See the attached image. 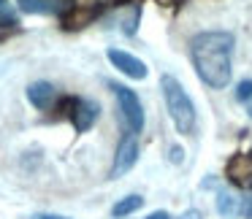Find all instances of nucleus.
Instances as JSON below:
<instances>
[{"label":"nucleus","mask_w":252,"mask_h":219,"mask_svg":"<svg viewBox=\"0 0 252 219\" xmlns=\"http://www.w3.org/2000/svg\"><path fill=\"white\" fill-rule=\"evenodd\" d=\"M228 179L241 187H252V154H236L228 163Z\"/></svg>","instance_id":"nucleus-7"},{"label":"nucleus","mask_w":252,"mask_h":219,"mask_svg":"<svg viewBox=\"0 0 252 219\" xmlns=\"http://www.w3.org/2000/svg\"><path fill=\"white\" fill-rule=\"evenodd\" d=\"M111 89H114V95H117V103H120L125 125L130 127V133H138L144 127V109H141L138 95L127 87H120V84H111Z\"/></svg>","instance_id":"nucleus-3"},{"label":"nucleus","mask_w":252,"mask_h":219,"mask_svg":"<svg viewBox=\"0 0 252 219\" xmlns=\"http://www.w3.org/2000/svg\"><path fill=\"white\" fill-rule=\"evenodd\" d=\"M158 3H163V6H176V3H182V0H158Z\"/></svg>","instance_id":"nucleus-21"},{"label":"nucleus","mask_w":252,"mask_h":219,"mask_svg":"<svg viewBox=\"0 0 252 219\" xmlns=\"http://www.w3.org/2000/svg\"><path fill=\"white\" fill-rule=\"evenodd\" d=\"M76 8V0H52V11H57L63 19Z\"/></svg>","instance_id":"nucleus-16"},{"label":"nucleus","mask_w":252,"mask_h":219,"mask_svg":"<svg viewBox=\"0 0 252 219\" xmlns=\"http://www.w3.org/2000/svg\"><path fill=\"white\" fill-rule=\"evenodd\" d=\"M28 98H30V103H33L35 109H49V106L55 103L57 92H55V87H52L49 82H35V84H30Z\"/></svg>","instance_id":"nucleus-8"},{"label":"nucleus","mask_w":252,"mask_h":219,"mask_svg":"<svg viewBox=\"0 0 252 219\" xmlns=\"http://www.w3.org/2000/svg\"><path fill=\"white\" fill-rule=\"evenodd\" d=\"M35 219H65V217H55V214H41V217H35Z\"/></svg>","instance_id":"nucleus-20"},{"label":"nucleus","mask_w":252,"mask_h":219,"mask_svg":"<svg viewBox=\"0 0 252 219\" xmlns=\"http://www.w3.org/2000/svg\"><path fill=\"white\" fill-rule=\"evenodd\" d=\"M98 114H100V109L93 100H73L71 103V119H73V127L79 133L90 130L95 125V119H98Z\"/></svg>","instance_id":"nucleus-5"},{"label":"nucleus","mask_w":252,"mask_h":219,"mask_svg":"<svg viewBox=\"0 0 252 219\" xmlns=\"http://www.w3.org/2000/svg\"><path fill=\"white\" fill-rule=\"evenodd\" d=\"M239 214L244 219H252V192L247 197H241V206H239Z\"/></svg>","instance_id":"nucleus-17"},{"label":"nucleus","mask_w":252,"mask_h":219,"mask_svg":"<svg viewBox=\"0 0 252 219\" xmlns=\"http://www.w3.org/2000/svg\"><path fill=\"white\" fill-rule=\"evenodd\" d=\"M190 55L198 76L214 89L228 87L233 73V35L225 30L201 33L190 41Z\"/></svg>","instance_id":"nucleus-1"},{"label":"nucleus","mask_w":252,"mask_h":219,"mask_svg":"<svg viewBox=\"0 0 252 219\" xmlns=\"http://www.w3.org/2000/svg\"><path fill=\"white\" fill-rule=\"evenodd\" d=\"M136 25H138V6H130L127 14L122 17V30H125L127 35H133L136 33Z\"/></svg>","instance_id":"nucleus-15"},{"label":"nucleus","mask_w":252,"mask_h":219,"mask_svg":"<svg viewBox=\"0 0 252 219\" xmlns=\"http://www.w3.org/2000/svg\"><path fill=\"white\" fill-rule=\"evenodd\" d=\"M136 160H138V143L130 133V136H125L120 141V146H117V157H114V165H111V179L127 173V170L136 165Z\"/></svg>","instance_id":"nucleus-4"},{"label":"nucleus","mask_w":252,"mask_h":219,"mask_svg":"<svg viewBox=\"0 0 252 219\" xmlns=\"http://www.w3.org/2000/svg\"><path fill=\"white\" fill-rule=\"evenodd\" d=\"M17 3L28 14H49L52 11V0H17Z\"/></svg>","instance_id":"nucleus-12"},{"label":"nucleus","mask_w":252,"mask_h":219,"mask_svg":"<svg viewBox=\"0 0 252 219\" xmlns=\"http://www.w3.org/2000/svg\"><path fill=\"white\" fill-rule=\"evenodd\" d=\"M236 98H239V103H244L247 114L252 116V82H241L236 87Z\"/></svg>","instance_id":"nucleus-14"},{"label":"nucleus","mask_w":252,"mask_h":219,"mask_svg":"<svg viewBox=\"0 0 252 219\" xmlns=\"http://www.w3.org/2000/svg\"><path fill=\"white\" fill-rule=\"evenodd\" d=\"M17 25V11L8 0H0V27H14Z\"/></svg>","instance_id":"nucleus-13"},{"label":"nucleus","mask_w":252,"mask_h":219,"mask_svg":"<svg viewBox=\"0 0 252 219\" xmlns=\"http://www.w3.org/2000/svg\"><path fill=\"white\" fill-rule=\"evenodd\" d=\"M182 219H201V214H198V211H187Z\"/></svg>","instance_id":"nucleus-19"},{"label":"nucleus","mask_w":252,"mask_h":219,"mask_svg":"<svg viewBox=\"0 0 252 219\" xmlns=\"http://www.w3.org/2000/svg\"><path fill=\"white\" fill-rule=\"evenodd\" d=\"M239 197L233 195V192H220V197H217V208H220V214L222 217H230V214H236L239 211Z\"/></svg>","instance_id":"nucleus-11"},{"label":"nucleus","mask_w":252,"mask_h":219,"mask_svg":"<svg viewBox=\"0 0 252 219\" xmlns=\"http://www.w3.org/2000/svg\"><path fill=\"white\" fill-rule=\"evenodd\" d=\"M160 87H163L165 95V106H168V114L174 119L176 130L179 133H192L195 130V109H192V100L187 98V92L182 89V84L176 82L174 76H163L160 79Z\"/></svg>","instance_id":"nucleus-2"},{"label":"nucleus","mask_w":252,"mask_h":219,"mask_svg":"<svg viewBox=\"0 0 252 219\" xmlns=\"http://www.w3.org/2000/svg\"><path fill=\"white\" fill-rule=\"evenodd\" d=\"M117 3H127V0H117Z\"/></svg>","instance_id":"nucleus-22"},{"label":"nucleus","mask_w":252,"mask_h":219,"mask_svg":"<svg viewBox=\"0 0 252 219\" xmlns=\"http://www.w3.org/2000/svg\"><path fill=\"white\" fill-rule=\"evenodd\" d=\"M141 203H144V197H138V195H127L125 200H120L114 208H111V214H114V217H127V214L138 211V208H141Z\"/></svg>","instance_id":"nucleus-10"},{"label":"nucleus","mask_w":252,"mask_h":219,"mask_svg":"<svg viewBox=\"0 0 252 219\" xmlns=\"http://www.w3.org/2000/svg\"><path fill=\"white\" fill-rule=\"evenodd\" d=\"M149 219H168V214H165V211H155Z\"/></svg>","instance_id":"nucleus-18"},{"label":"nucleus","mask_w":252,"mask_h":219,"mask_svg":"<svg viewBox=\"0 0 252 219\" xmlns=\"http://www.w3.org/2000/svg\"><path fill=\"white\" fill-rule=\"evenodd\" d=\"M95 8H73L71 14L65 17V27L68 30H79V27H84L87 22H93L95 19Z\"/></svg>","instance_id":"nucleus-9"},{"label":"nucleus","mask_w":252,"mask_h":219,"mask_svg":"<svg viewBox=\"0 0 252 219\" xmlns=\"http://www.w3.org/2000/svg\"><path fill=\"white\" fill-rule=\"evenodd\" d=\"M109 60L114 62V65L120 68L122 73H125V76H130V79H144V76H147V65H144L138 57L127 55V52L109 49Z\"/></svg>","instance_id":"nucleus-6"}]
</instances>
